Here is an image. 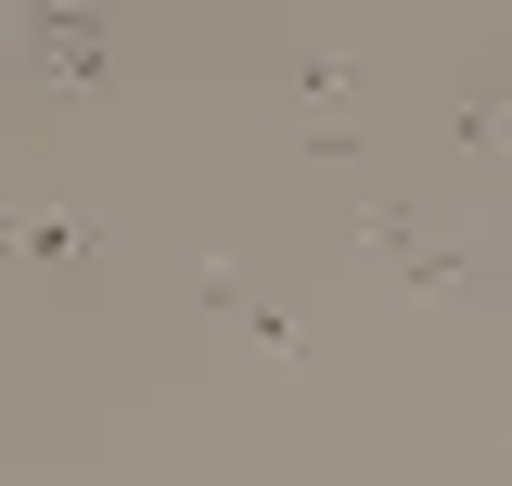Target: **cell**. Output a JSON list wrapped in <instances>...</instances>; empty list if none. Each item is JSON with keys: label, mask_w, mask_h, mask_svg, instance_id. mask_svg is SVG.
I'll use <instances>...</instances> for the list:
<instances>
[{"label": "cell", "mask_w": 512, "mask_h": 486, "mask_svg": "<svg viewBox=\"0 0 512 486\" xmlns=\"http://www.w3.org/2000/svg\"><path fill=\"white\" fill-rule=\"evenodd\" d=\"M0 243H13V256H90V231H77V218H13Z\"/></svg>", "instance_id": "obj_1"}]
</instances>
